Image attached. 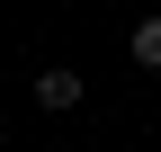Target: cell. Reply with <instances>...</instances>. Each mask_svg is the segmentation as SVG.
Segmentation results:
<instances>
[{"instance_id": "6da1fadb", "label": "cell", "mask_w": 161, "mask_h": 152, "mask_svg": "<svg viewBox=\"0 0 161 152\" xmlns=\"http://www.w3.org/2000/svg\"><path fill=\"white\" fill-rule=\"evenodd\" d=\"M36 107H54V117H63V107H80V72H36Z\"/></svg>"}, {"instance_id": "7a4b0ae2", "label": "cell", "mask_w": 161, "mask_h": 152, "mask_svg": "<svg viewBox=\"0 0 161 152\" xmlns=\"http://www.w3.org/2000/svg\"><path fill=\"white\" fill-rule=\"evenodd\" d=\"M125 45H134V63H143V72H161V18H143Z\"/></svg>"}]
</instances>
